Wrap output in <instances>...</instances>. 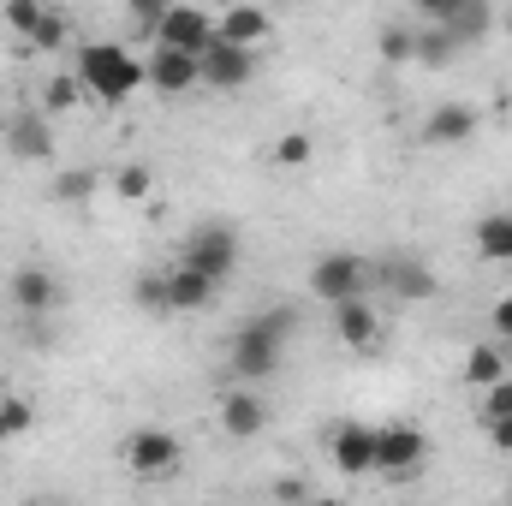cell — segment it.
<instances>
[{
  "label": "cell",
  "mask_w": 512,
  "mask_h": 506,
  "mask_svg": "<svg viewBox=\"0 0 512 506\" xmlns=\"http://www.w3.org/2000/svg\"><path fill=\"white\" fill-rule=\"evenodd\" d=\"M376 280H382L399 304H423V298H435V292H441V280L429 274V262H423V256H387V262H376Z\"/></svg>",
  "instance_id": "10"
},
{
  "label": "cell",
  "mask_w": 512,
  "mask_h": 506,
  "mask_svg": "<svg viewBox=\"0 0 512 506\" xmlns=\"http://www.w3.org/2000/svg\"><path fill=\"white\" fill-rule=\"evenodd\" d=\"M12 304H18V316H48L60 304V280L48 268L24 262V268H12Z\"/></svg>",
  "instance_id": "14"
},
{
  "label": "cell",
  "mask_w": 512,
  "mask_h": 506,
  "mask_svg": "<svg viewBox=\"0 0 512 506\" xmlns=\"http://www.w3.org/2000/svg\"><path fill=\"white\" fill-rule=\"evenodd\" d=\"M90 191H96V173H90V167H72V173L54 179V197H60V203H84Z\"/></svg>",
  "instance_id": "28"
},
{
  "label": "cell",
  "mask_w": 512,
  "mask_h": 506,
  "mask_svg": "<svg viewBox=\"0 0 512 506\" xmlns=\"http://www.w3.org/2000/svg\"><path fill=\"white\" fill-rule=\"evenodd\" d=\"M0 143H6L18 161H48V155H54V126H48V114H12Z\"/></svg>",
  "instance_id": "15"
},
{
  "label": "cell",
  "mask_w": 512,
  "mask_h": 506,
  "mask_svg": "<svg viewBox=\"0 0 512 506\" xmlns=\"http://www.w3.org/2000/svg\"><path fill=\"white\" fill-rule=\"evenodd\" d=\"M417 6V18H429V24H441V30H453L465 12H471V0H411Z\"/></svg>",
  "instance_id": "27"
},
{
  "label": "cell",
  "mask_w": 512,
  "mask_h": 506,
  "mask_svg": "<svg viewBox=\"0 0 512 506\" xmlns=\"http://www.w3.org/2000/svg\"><path fill=\"white\" fill-rule=\"evenodd\" d=\"M179 262H191V268H203V274L227 280V274L239 268V233H233V227H221V221H209V227H197V233L185 239Z\"/></svg>",
  "instance_id": "4"
},
{
  "label": "cell",
  "mask_w": 512,
  "mask_h": 506,
  "mask_svg": "<svg viewBox=\"0 0 512 506\" xmlns=\"http://www.w3.org/2000/svg\"><path fill=\"white\" fill-rule=\"evenodd\" d=\"M489 322H495V340H512V298H495Z\"/></svg>",
  "instance_id": "35"
},
{
  "label": "cell",
  "mask_w": 512,
  "mask_h": 506,
  "mask_svg": "<svg viewBox=\"0 0 512 506\" xmlns=\"http://www.w3.org/2000/svg\"><path fill=\"white\" fill-rule=\"evenodd\" d=\"M72 72H78L84 90H90L96 102H108V108H120L126 96H137V90L149 84L143 60H131V48H120V42H84L78 60H72Z\"/></svg>",
  "instance_id": "1"
},
{
  "label": "cell",
  "mask_w": 512,
  "mask_h": 506,
  "mask_svg": "<svg viewBox=\"0 0 512 506\" xmlns=\"http://www.w3.org/2000/svg\"><path fill=\"white\" fill-rule=\"evenodd\" d=\"M477 256L512 262V209L507 215H483V221H477Z\"/></svg>",
  "instance_id": "20"
},
{
  "label": "cell",
  "mask_w": 512,
  "mask_h": 506,
  "mask_svg": "<svg viewBox=\"0 0 512 506\" xmlns=\"http://www.w3.org/2000/svg\"><path fill=\"white\" fill-rule=\"evenodd\" d=\"M423 459H429V435L417 423H387V429H376V471L382 477H405Z\"/></svg>",
  "instance_id": "8"
},
{
  "label": "cell",
  "mask_w": 512,
  "mask_h": 506,
  "mask_svg": "<svg viewBox=\"0 0 512 506\" xmlns=\"http://www.w3.org/2000/svg\"><path fill=\"white\" fill-rule=\"evenodd\" d=\"M501 376H507V352H501L495 340H483V346H471V352H465V381H471L477 393H483L489 381H501Z\"/></svg>",
  "instance_id": "19"
},
{
  "label": "cell",
  "mask_w": 512,
  "mask_h": 506,
  "mask_svg": "<svg viewBox=\"0 0 512 506\" xmlns=\"http://www.w3.org/2000/svg\"><path fill=\"white\" fill-rule=\"evenodd\" d=\"M471 131H477V108H465V102H441V108L429 114L423 137H429V143H465Z\"/></svg>",
  "instance_id": "18"
},
{
  "label": "cell",
  "mask_w": 512,
  "mask_h": 506,
  "mask_svg": "<svg viewBox=\"0 0 512 506\" xmlns=\"http://www.w3.org/2000/svg\"><path fill=\"white\" fill-rule=\"evenodd\" d=\"M167 6H173V0H126V12L143 24V30H155V18H161Z\"/></svg>",
  "instance_id": "32"
},
{
  "label": "cell",
  "mask_w": 512,
  "mask_h": 506,
  "mask_svg": "<svg viewBox=\"0 0 512 506\" xmlns=\"http://www.w3.org/2000/svg\"><path fill=\"white\" fill-rule=\"evenodd\" d=\"M0 137H6V120H0Z\"/></svg>",
  "instance_id": "38"
},
{
  "label": "cell",
  "mask_w": 512,
  "mask_h": 506,
  "mask_svg": "<svg viewBox=\"0 0 512 506\" xmlns=\"http://www.w3.org/2000/svg\"><path fill=\"white\" fill-rule=\"evenodd\" d=\"M453 54H459L453 30H441V24H435V30H417V60H423V66H447Z\"/></svg>",
  "instance_id": "24"
},
{
  "label": "cell",
  "mask_w": 512,
  "mask_h": 506,
  "mask_svg": "<svg viewBox=\"0 0 512 506\" xmlns=\"http://www.w3.org/2000/svg\"><path fill=\"white\" fill-rule=\"evenodd\" d=\"M268 30H274V24H268V12H262L256 0H233V6L215 18V36H227V42H245V48H256Z\"/></svg>",
  "instance_id": "17"
},
{
  "label": "cell",
  "mask_w": 512,
  "mask_h": 506,
  "mask_svg": "<svg viewBox=\"0 0 512 506\" xmlns=\"http://www.w3.org/2000/svg\"><path fill=\"white\" fill-rule=\"evenodd\" d=\"M0 411H6V429H12V435H24V429H30V417H36L24 399H0Z\"/></svg>",
  "instance_id": "33"
},
{
  "label": "cell",
  "mask_w": 512,
  "mask_h": 506,
  "mask_svg": "<svg viewBox=\"0 0 512 506\" xmlns=\"http://www.w3.org/2000/svg\"><path fill=\"white\" fill-rule=\"evenodd\" d=\"M310 161H316V143H310V131H286V137L274 143V167L298 173V167H310Z\"/></svg>",
  "instance_id": "23"
},
{
  "label": "cell",
  "mask_w": 512,
  "mask_h": 506,
  "mask_svg": "<svg viewBox=\"0 0 512 506\" xmlns=\"http://www.w3.org/2000/svg\"><path fill=\"white\" fill-rule=\"evenodd\" d=\"M131 298H137V310H143V316H173L167 268H143V274H137V286H131Z\"/></svg>",
  "instance_id": "21"
},
{
  "label": "cell",
  "mask_w": 512,
  "mask_h": 506,
  "mask_svg": "<svg viewBox=\"0 0 512 506\" xmlns=\"http://www.w3.org/2000/svg\"><path fill=\"white\" fill-rule=\"evenodd\" d=\"M114 191H120L126 203H149V191H155V173L131 161V167H120V173H114Z\"/></svg>",
  "instance_id": "26"
},
{
  "label": "cell",
  "mask_w": 512,
  "mask_h": 506,
  "mask_svg": "<svg viewBox=\"0 0 512 506\" xmlns=\"http://www.w3.org/2000/svg\"><path fill=\"white\" fill-rule=\"evenodd\" d=\"M334 310V334H340V346H352V352H376V340H382V316L370 310V298H346V304H328Z\"/></svg>",
  "instance_id": "12"
},
{
  "label": "cell",
  "mask_w": 512,
  "mask_h": 506,
  "mask_svg": "<svg viewBox=\"0 0 512 506\" xmlns=\"http://www.w3.org/2000/svg\"><path fill=\"white\" fill-rule=\"evenodd\" d=\"M501 30H507V36H512V6H507V18H501Z\"/></svg>",
  "instance_id": "37"
},
{
  "label": "cell",
  "mask_w": 512,
  "mask_h": 506,
  "mask_svg": "<svg viewBox=\"0 0 512 506\" xmlns=\"http://www.w3.org/2000/svg\"><path fill=\"white\" fill-rule=\"evenodd\" d=\"M376 286V262L358 251H328L310 262V292L322 304H346V298H370Z\"/></svg>",
  "instance_id": "2"
},
{
  "label": "cell",
  "mask_w": 512,
  "mask_h": 506,
  "mask_svg": "<svg viewBox=\"0 0 512 506\" xmlns=\"http://www.w3.org/2000/svg\"><path fill=\"white\" fill-rule=\"evenodd\" d=\"M197 60H203V84H209V90H245L256 78V48L227 42V36H215Z\"/></svg>",
  "instance_id": "5"
},
{
  "label": "cell",
  "mask_w": 512,
  "mask_h": 506,
  "mask_svg": "<svg viewBox=\"0 0 512 506\" xmlns=\"http://www.w3.org/2000/svg\"><path fill=\"white\" fill-rule=\"evenodd\" d=\"M179 459H185V447H179V435H173V429H137V435H126L131 477H173V471H179Z\"/></svg>",
  "instance_id": "6"
},
{
  "label": "cell",
  "mask_w": 512,
  "mask_h": 506,
  "mask_svg": "<svg viewBox=\"0 0 512 506\" xmlns=\"http://www.w3.org/2000/svg\"><path fill=\"white\" fill-rule=\"evenodd\" d=\"M42 18H48V6H42V0H6V24H12L18 36H30Z\"/></svg>",
  "instance_id": "29"
},
{
  "label": "cell",
  "mask_w": 512,
  "mask_h": 506,
  "mask_svg": "<svg viewBox=\"0 0 512 506\" xmlns=\"http://www.w3.org/2000/svg\"><path fill=\"white\" fill-rule=\"evenodd\" d=\"M215 274H203V268H191V262H173L167 268V298H173V316H185V310H209V298H215Z\"/></svg>",
  "instance_id": "16"
},
{
  "label": "cell",
  "mask_w": 512,
  "mask_h": 506,
  "mask_svg": "<svg viewBox=\"0 0 512 506\" xmlns=\"http://www.w3.org/2000/svg\"><path fill=\"white\" fill-rule=\"evenodd\" d=\"M221 429H227L233 441H256V435L268 429V399L256 393V381H239V387L221 399Z\"/></svg>",
  "instance_id": "11"
},
{
  "label": "cell",
  "mask_w": 512,
  "mask_h": 506,
  "mask_svg": "<svg viewBox=\"0 0 512 506\" xmlns=\"http://www.w3.org/2000/svg\"><path fill=\"white\" fill-rule=\"evenodd\" d=\"M143 72H149V90H161V96H185V90L203 84V60L185 54V48H167V42H155Z\"/></svg>",
  "instance_id": "9"
},
{
  "label": "cell",
  "mask_w": 512,
  "mask_h": 506,
  "mask_svg": "<svg viewBox=\"0 0 512 506\" xmlns=\"http://www.w3.org/2000/svg\"><path fill=\"white\" fill-rule=\"evenodd\" d=\"M376 48H382L387 66H405V60H417V30H399V24H387L382 36H376Z\"/></svg>",
  "instance_id": "25"
},
{
  "label": "cell",
  "mask_w": 512,
  "mask_h": 506,
  "mask_svg": "<svg viewBox=\"0 0 512 506\" xmlns=\"http://www.w3.org/2000/svg\"><path fill=\"white\" fill-rule=\"evenodd\" d=\"M328 459H334L346 477H370V471H376V429H370V423H340Z\"/></svg>",
  "instance_id": "13"
},
{
  "label": "cell",
  "mask_w": 512,
  "mask_h": 506,
  "mask_svg": "<svg viewBox=\"0 0 512 506\" xmlns=\"http://www.w3.org/2000/svg\"><path fill=\"white\" fill-rule=\"evenodd\" d=\"M507 411H512V376H501L483 387V417H507Z\"/></svg>",
  "instance_id": "31"
},
{
  "label": "cell",
  "mask_w": 512,
  "mask_h": 506,
  "mask_svg": "<svg viewBox=\"0 0 512 506\" xmlns=\"http://www.w3.org/2000/svg\"><path fill=\"white\" fill-rule=\"evenodd\" d=\"M227 6H233V0H227Z\"/></svg>",
  "instance_id": "40"
},
{
  "label": "cell",
  "mask_w": 512,
  "mask_h": 506,
  "mask_svg": "<svg viewBox=\"0 0 512 506\" xmlns=\"http://www.w3.org/2000/svg\"><path fill=\"white\" fill-rule=\"evenodd\" d=\"M84 96H90L84 78H78V72H60V78H48V90H42V114H48V120H54V114H72Z\"/></svg>",
  "instance_id": "22"
},
{
  "label": "cell",
  "mask_w": 512,
  "mask_h": 506,
  "mask_svg": "<svg viewBox=\"0 0 512 506\" xmlns=\"http://www.w3.org/2000/svg\"><path fill=\"white\" fill-rule=\"evenodd\" d=\"M155 42H167V48H185V54H203L209 42H215V18L203 12V6H185V0H173L161 18H155V30H149Z\"/></svg>",
  "instance_id": "7"
},
{
  "label": "cell",
  "mask_w": 512,
  "mask_h": 506,
  "mask_svg": "<svg viewBox=\"0 0 512 506\" xmlns=\"http://www.w3.org/2000/svg\"><path fill=\"white\" fill-rule=\"evenodd\" d=\"M0 441H12V429H6V411H0Z\"/></svg>",
  "instance_id": "36"
},
{
  "label": "cell",
  "mask_w": 512,
  "mask_h": 506,
  "mask_svg": "<svg viewBox=\"0 0 512 506\" xmlns=\"http://www.w3.org/2000/svg\"><path fill=\"white\" fill-rule=\"evenodd\" d=\"M30 42H36V48H42V54H54V48H60V42H66V18H60V12H48V18H42V24H36V30H30Z\"/></svg>",
  "instance_id": "30"
},
{
  "label": "cell",
  "mask_w": 512,
  "mask_h": 506,
  "mask_svg": "<svg viewBox=\"0 0 512 506\" xmlns=\"http://www.w3.org/2000/svg\"><path fill=\"white\" fill-rule=\"evenodd\" d=\"M483 435H489L501 453H512V411H507V417H483Z\"/></svg>",
  "instance_id": "34"
},
{
  "label": "cell",
  "mask_w": 512,
  "mask_h": 506,
  "mask_svg": "<svg viewBox=\"0 0 512 506\" xmlns=\"http://www.w3.org/2000/svg\"><path fill=\"white\" fill-rule=\"evenodd\" d=\"M280 352H286V340L280 334H268L262 322H245L239 334H233V352H227V370L239 381H268L280 370Z\"/></svg>",
  "instance_id": "3"
},
{
  "label": "cell",
  "mask_w": 512,
  "mask_h": 506,
  "mask_svg": "<svg viewBox=\"0 0 512 506\" xmlns=\"http://www.w3.org/2000/svg\"><path fill=\"white\" fill-rule=\"evenodd\" d=\"M507 358H512V340H507Z\"/></svg>",
  "instance_id": "39"
}]
</instances>
